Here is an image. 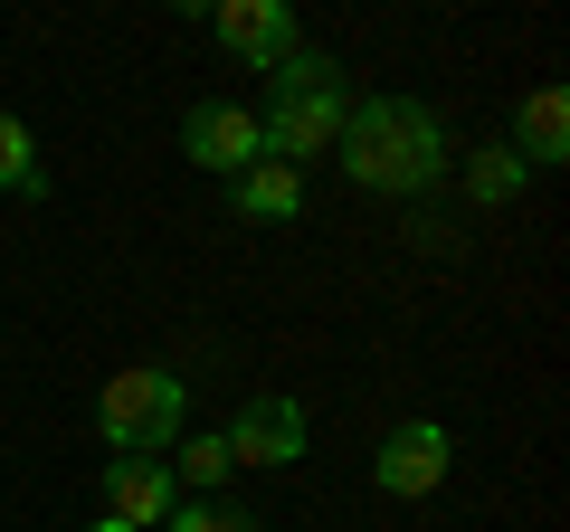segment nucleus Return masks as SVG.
I'll use <instances>...</instances> for the list:
<instances>
[{"instance_id": "nucleus-1", "label": "nucleus", "mask_w": 570, "mask_h": 532, "mask_svg": "<svg viewBox=\"0 0 570 532\" xmlns=\"http://www.w3.org/2000/svg\"><path fill=\"white\" fill-rule=\"evenodd\" d=\"M333 162L362 190H381V200H419L456 162V144H448V124H438V105H419V96H352Z\"/></svg>"}, {"instance_id": "nucleus-12", "label": "nucleus", "mask_w": 570, "mask_h": 532, "mask_svg": "<svg viewBox=\"0 0 570 532\" xmlns=\"http://www.w3.org/2000/svg\"><path fill=\"white\" fill-rule=\"evenodd\" d=\"M523 152H513V144H485V152H475V162H466V190H475V200H485V209H504L513 200V190H523Z\"/></svg>"}, {"instance_id": "nucleus-13", "label": "nucleus", "mask_w": 570, "mask_h": 532, "mask_svg": "<svg viewBox=\"0 0 570 532\" xmlns=\"http://www.w3.org/2000/svg\"><path fill=\"white\" fill-rule=\"evenodd\" d=\"M171 485L219 494V485H228V437H190V447H181V466H171Z\"/></svg>"}, {"instance_id": "nucleus-6", "label": "nucleus", "mask_w": 570, "mask_h": 532, "mask_svg": "<svg viewBox=\"0 0 570 532\" xmlns=\"http://www.w3.org/2000/svg\"><path fill=\"white\" fill-rule=\"evenodd\" d=\"M219 437H228V466H295V456H305V410L276 400V390H257Z\"/></svg>"}, {"instance_id": "nucleus-15", "label": "nucleus", "mask_w": 570, "mask_h": 532, "mask_svg": "<svg viewBox=\"0 0 570 532\" xmlns=\"http://www.w3.org/2000/svg\"><path fill=\"white\" fill-rule=\"evenodd\" d=\"M171 10H190V20H209V10H219V0H171Z\"/></svg>"}, {"instance_id": "nucleus-7", "label": "nucleus", "mask_w": 570, "mask_h": 532, "mask_svg": "<svg viewBox=\"0 0 570 532\" xmlns=\"http://www.w3.org/2000/svg\"><path fill=\"white\" fill-rule=\"evenodd\" d=\"M209 29H219V48L238 67H276L285 48H295V0H219V10H209Z\"/></svg>"}, {"instance_id": "nucleus-11", "label": "nucleus", "mask_w": 570, "mask_h": 532, "mask_svg": "<svg viewBox=\"0 0 570 532\" xmlns=\"http://www.w3.org/2000/svg\"><path fill=\"white\" fill-rule=\"evenodd\" d=\"M0 190H10V200H48L39 144H29V124H20V115H0Z\"/></svg>"}, {"instance_id": "nucleus-16", "label": "nucleus", "mask_w": 570, "mask_h": 532, "mask_svg": "<svg viewBox=\"0 0 570 532\" xmlns=\"http://www.w3.org/2000/svg\"><path fill=\"white\" fill-rule=\"evenodd\" d=\"M86 532H134V523H115V513H105V523H86Z\"/></svg>"}, {"instance_id": "nucleus-3", "label": "nucleus", "mask_w": 570, "mask_h": 532, "mask_svg": "<svg viewBox=\"0 0 570 532\" xmlns=\"http://www.w3.org/2000/svg\"><path fill=\"white\" fill-rule=\"evenodd\" d=\"M96 437L115 456L171 447V437H181V381H171V371H115L105 400H96Z\"/></svg>"}, {"instance_id": "nucleus-10", "label": "nucleus", "mask_w": 570, "mask_h": 532, "mask_svg": "<svg viewBox=\"0 0 570 532\" xmlns=\"http://www.w3.org/2000/svg\"><path fill=\"white\" fill-rule=\"evenodd\" d=\"M561 152H570V96L532 86L523 96V162H561Z\"/></svg>"}, {"instance_id": "nucleus-5", "label": "nucleus", "mask_w": 570, "mask_h": 532, "mask_svg": "<svg viewBox=\"0 0 570 532\" xmlns=\"http://www.w3.org/2000/svg\"><path fill=\"white\" fill-rule=\"evenodd\" d=\"M181 152H190L200 171H219V181H238L247 162H266V144H257V115H247V105H219V96L181 115Z\"/></svg>"}, {"instance_id": "nucleus-4", "label": "nucleus", "mask_w": 570, "mask_h": 532, "mask_svg": "<svg viewBox=\"0 0 570 532\" xmlns=\"http://www.w3.org/2000/svg\"><path fill=\"white\" fill-rule=\"evenodd\" d=\"M456 466V437L438 428V418H400V428L381 437V456H371V485L400 494V504H419V494H438Z\"/></svg>"}, {"instance_id": "nucleus-2", "label": "nucleus", "mask_w": 570, "mask_h": 532, "mask_svg": "<svg viewBox=\"0 0 570 532\" xmlns=\"http://www.w3.org/2000/svg\"><path fill=\"white\" fill-rule=\"evenodd\" d=\"M343 115H352V86H343V67H333V58L285 48V58L266 67V115H257L266 162H295V171H305L314 152L343 144Z\"/></svg>"}, {"instance_id": "nucleus-14", "label": "nucleus", "mask_w": 570, "mask_h": 532, "mask_svg": "<svg viewBox=\"0 0 570 532\" xmlns=\"http://www.w3.org/2000/svg\"><path fill=\"white\" fill-rule=\"evenodd\" d=\"M163 532H257L238 504H219V494H200V504H181V513H163Z\"/></svg>"}, {"instance_id": "nucleus-9", "label": "nucleus", "mask_w": 570, "mask_h": 532, "mask_svg": "<svg viewBox=\"0 0 570 532\" xmlns=\"http://www.w3.org/2000/svg\"><path fill=\"white\" fill-rule=\"evenodd\" d=\"M228 200H238V219H295L305 209V171L295 162H247L228 181Z\"/></svg>"}, {"instance_id": "nucleus-8", "label": "nucleus", "mask_w": 570, "mask_h": 532, "mask_svg": "<svg viewBox=\"0 0 570 532\" xmlns=\"http://www.w3.org/2000/svg\"><path fill=\"white\" fill-rule=\"evenodd\" d=\"M171 466L163 456H115V466H105V513H115V523H134V532H163V513H171Z\"/></svg>"}]
</instances>
